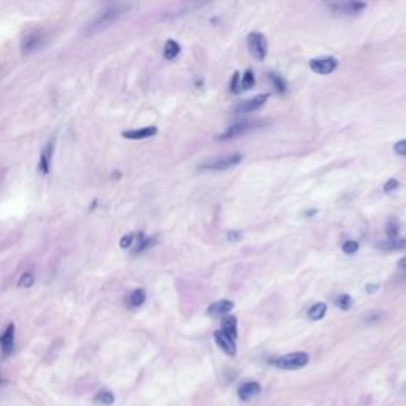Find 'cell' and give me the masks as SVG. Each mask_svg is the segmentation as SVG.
Instances as JSON below:
<instances>
[{
  "label": "cell",
  "mask_w": 406,
  "mask_h": 406,
  "mask_svg": "<svg viewBox=\"0 0 406 406\" xmlns=\"http://www.w3.org/2000/svg\"><path fill=\"white\" fill-rule=\"evenodd\" d=\"M337 67H338V60L332 56L318 57V59L310 60V68L318 75H329V73L335 72Z\"/></svg>",
  "instance_id": "52a82bcc"
},
{
  "label": "cell",
  "mask_w": 406,
  "mask_h": 406,
  "mask_svg": "<svg viewBox=\"0 0 406 406\" xmlns=\"http://www.w3.org/2000/svg\"><path fill=\"white\" fill-rule=\"evenodd\" d=\"M400 187V182L397 181V179H389L387 182H385L384 184V192H392V190H395V189H398Z\"/></svg>",
  "instance_id": "f546056e"
},
{
  "label": "cell",
  "mask_w": 406,
  "mask_h": 406,
  "mask_svg": "<svg viewBox=\"0 0 406 406\" xmlns=\"http://www.w3.org/2000/svg\"><path fill=\"white\" fill-rule=\"evenodd\" d=\"M222 332H224L229 338L232 340H237V335H238V330H237V318L235 316H227L224 321H222Z\"/></svg>",
  "instance_id": "9a60e30c"
},
{
  "label": "cell",
  "mask_w": 406,
  "mask_h": 406,
  "mask_svg": "<svg viewBox=\"0 0 406 406\" xmlns=\"http://www.w3.org/2000/svg\"><path fill=\"white\" fill-rule=\"evenodd\" d=\"M365 8V4L360 0H349V2L344 5V12H351V13H357L360 10Z\"/></svg>",
  "instance_id": "d4e9b609"
},
{
  "label": "cell",
  "mask_w": 406,
  "mask_h": 406,
  "mask_svg": "<svg viewBox=\"0 0 406 406\" xmlns=\"http://www.w3.org/2000/svg\"><path fill=\"white\" fill-rule=\"evenodd\" d=\"M385 233H387V237L390 240L393 238H398V224H397V221L392 219L387 222V227H385Z\"/></svg>",
  "instance_id": "484cf974"
},
{
  "label": "cell",
  "mask_w": 406,
  "mask_h": 406,
  "mask_svg": "<svg viewBox=\"0 0 406 406\" xmlns=\"http://www.w3.org/2000/svg\"><path fill=\"white\" fill-rule=\"evenodd\" d=\"M243 156L241 154H230V156H226V157H216V159H211L208 162H203V164L198 165L200 170H216V171H224V170H229L232 167L238 165L241 162Z\"/></svg>",
  "instance_id": "3957f363"
},
{
  "label": "cell",
  "mask_w": 406,
  "mask_h": 406,
  "mask_svg": "<svg viewBox=\"0 0 406 406\" xmlns=\"http://www.w3.org/2000/svg\"><path fill=\"white\" fill-rule=\"evenodd\" d=\"M51 157H53V145H48L46 149L42 152V157H40V164L38 168L43 175L49 173L51 170Z\"/></svg>",
  "instance_id": "2e32d148"
},
{
  "label": "cell",
  "mask_w": 406,
  "mask_h": 406,
  "mask_svg": "<svg viewBox=\"0 0 406 406\" xmlns=\"http://www.w3.org/2000/svg\"><path fill=\"white\" fill-rule=\"evenodd\" d=\"M335 304H337V307H338L340 310L346 311V310H349V308L352 307V300H351L349 295H340V297L337 298V301H335Z\"/></svg>",
  "instance_id": "4316f807"
},
{
  "label": "cell",
  "mask_w": 406,
  "mask_h": 406,
  "mask_svg": "<svg viewBox=\"0 0 406 406\" xmlns=\"http://www.w3.org/2000/svg\"><path fill=\"white\" fill-rule=\"evenodd\" d=\"M259 126H262V123H259V121H241V123L230 126L224 134L218 137V140H232L235 137L246 134V132H251L252 129H256Z\"/></svg>",
  "instance_id": "8992f818"
},
{
  "label": "cell",
  "mask_w": 406,
  "mask_h": 406,
  "mask_svg": "<svg viewBox=\"0 0 406 406\" xmlns=\"http://www.w3.org/2000/svg\"><path fill=\"white\" fill-rule=\"evenodd\" d=\"M256 84V78H254L252 70H246L245 76L241 78V89H252Z\"/></svg>",
  "instance_id": "603a6c76"
},
{
  "label": "cell",
  "mask_w": 406,
  "mask_h": 406,
  "mask_svg": "<svg viewBox=\"0 0 406 406\" xmlns=\"http://www.w3.org/2000/svg\"><path fill=\"white\" fill-rule=\"evenodd\" d=\"M113 178H116V179H119V178H121V173H119V171H116V173H113Z\"/></svg>",
  "instance_id": "e575fe53"
},
{
  "label": "cell",
  "mask_w": 406,
  "mask_h": 406,
  "mask_svg": "<svg viewBox=\"0 0 406 406\" xmlns=\"http://www.w3.org/2000/svg\"><path fill=\"white\" fill-rule=\"evenodd\" d=\"M398 267H400V268H406V257H403V259L398 262Z\"/></svg>",
  "instance_id": "836d02e7"
},
{
  "label": "cell",
  "mask_w": 406,
  "mask_h": 406,
  "mask_svg": "<svg viewBox=\"0 0 406 406\" xmlns=\"http://www.w3.org/2000/svg\"><path fill=\"white\" fill-rule=\"evenodd\" d=\"M94 401L97 404H104V406H110V404H113L115 403V395L113 392H110L107 389L104 390H98L95 393V397H94Z\"/></svg>",
  "instance_id": "ac0fdd59"
},
{
  "label": "cell",
  "mask_w": 406,
  "mask_h": 406,
  "mask_svg": "<svg viewBox=\"0 0 406 406\" xmlns=\"http://www.w3.org/2000/svg\"><path fill=\"white\" fill-rule=\"evenodd\" d=\"M248 48L254 59L263 60L267 56V38L260 32H251L248 35Z\"/></svg>",
  "instance_id": "5b68a950"
},
{
  "label": "cell",
  "mask_w": 406,
  "mask_h": 406,
  "mask_svg": "<svg viewBox=\"0 0 406 406\" xmlns=\"http://www.w3.org/2000/svg\"><path fill=\"white\" fill-rule=\"evenodd\" d=\"M393 151L400 156H406V140H401L393 145Z\"/></svg>",
  "instance_id": "4dcf8cb0"
},
{
  "label": "cell",
  "mask_w": 406,
  "mask_h": 406,
  "mask_svg": "<svg viewBox=\"0 0 406 406\" xmlns=\"http://www.w3.org/2000/svg\"><path fill=\"white\" fill-rule=\"evenodd\" d=\"M124 12H126V7H121V5L107 10V12L102 13V15L95 19V21L89 26V32L92 34V32H98V30H104V29L110 27L111 24L116 23L118 19L124 15Z\"/></svg>",
  "instance_id": "6da1fadb"
},
{
  "label": "cell",
  "mask_w": 406,
  "mask_h": 406,
  "mask_svg": "<svg viewBox=\"0 0 406 406\" xmlns=\"http://www.w3.org/2000/svg\"><path fill=\"white\" fill-rule=\"evenodd\" d=\"M179 51H181L179 43L175 42V40H168V42L165 43V46H164V57L167 60H173L175 57H178Z\"/></svg>",
  "instance_id": "e0dca14e"
},
{
  "label": "cell",
  "mask_w": 406,
  "mask_h": 406,
  "mask_svg": "<svg viewBox=\"0 0 406 406\" xmlns=\"http://www.w3.org/2000/svg\"><path fill=\"white\" fill-rule=\"evenodd\" d=\"M376 290H378V286H376V284H368V286H367V292H368V293H373V292H376Z\"/></svg>",
  "instance_id": "1f68e13d"
},
{
  "label": "cell",
  "mask_w": 406,
  "mask_h": 406,
  "mask_svg": "<svg viewBox=\"0 0 406 406\" xmlns=\"http://www.w3.org/2000/svg\"><path fill=\"white\" fill-rule=\"evenodd\" d=\"M270 79H271V83H273V87H275L279 94H284V92H286L287 84H286V81H284L279 75L271 73V75H270Z\"/></svg>",
  "instance_id": "7402d4cb"
},
{
  "label": "cell",
  "mask_w": 406,
  "mask_h": 406,
  "mask_svg": "<svg viewBox=\"0 0 406 406\" xmlns=\"http://www.w3.org/2000/svg\"><path fill=\"white\" fill-rule=\"evenodd\" d=\"M230 89H232V92H241V79H240V73L235 72V75H233L232 78V84H230Z\"/></svg>",
  "instance_id": "f1b7e54d"
},
{
  "label": "cell",
  "mask_w": 406,
  "mask_h": 406,
  "mask_svg": "<svg viewBox=\"0 0 406 406\" xmlns=\"http://www.w3.org/2000/svg\"><path fill=\"white\" fill-rule=\"evenodd\" d=\"M215 340H216V343H218V346L224 351L227 355H235V352H237V346H235V340H232V338H229L227 335L222 332V330H218V332H215Z\"/></svg>",
  "instance_id": "30bf717a"
},
{
  "label": "cell",
  "mask_w": 406,
  "mask_h": 406,
  "mask_svg": "<svg viewBox=\"0 0 406 406\" xmlns=\"http://www.w3.org/2000/svg\"><path fill=\"white\" fill-rule=\"evenodd\" d=\"M135 240H137V233H127V235H124L123 238H121L119 246L123 249H129V248H132L135 245Z\"/></svg>",
  "instance_id": "cb8c5ba5"
},
{
  "label": "cell",
  "mask_w": 406,
  "mask_h": 406,
  "mask_svg": "<svg viewBox=\"0 0 406 406\" xmlns=\"http://www.w3.org/2000/svg\"><path fill=\"white\" fill-rule=\"evenodd\" d=\"M46 34L42 32V30H35V32H30L27 35H24V38L21 40V51L24 54H30L35 53V51L42 49L46 43Z\"/></svg>",
  "instance_id": "277c9868"
},
{
  "label": "cell",
  "mask_w": 406,
  "mask_h": 406,
  "mask_svg": "<svg viewBox=\"0 0 406 406\" xmlns=\"http://www.w3.org/2000/svg\"><path fill=\"white\" fill-rule=\"evenodd\" d=\"M378 249H381V251L406 249V238H393V240H387V241H381V243H378Z\"/></svg>",
  "instance_id": "5bb4252c"
},
{
  "label": "cell",
  "mask_w": 406,
  "mask_h": 406,
  "mask_svg": "<svg viewBox=\"0 0 406 406\" xmlns=\"http://www.w3.org/2000/svg\"><path fill=\"white\" fill-rule=\"evenodd\" d=\"M229 240H240V233L238 232H229Z\"/></svg>",
  "instance_id": "d6a6232c"
},
{
  "label": "cell",
  "mask_w": 406,
  "mask_h": 406,
  "mask_svg": "<svg viewBox=\"0 0 406 406\" xmlns=\"http://www.w3.org/2000/svg\"><path fill=\"white\" fill-rule=\"evenodd\" d=\"M343 251L346 252V254H354V252H357V251H359V243L349 240V241H346V243H344V245H343Z\"/></svg>",
  "instance_id": "83f0119b"
},
{
  "label": "cell",
  "mask_w": 406,
  "mask_h": 406,
  "mask_svg": "<svg viewBox=\"0 0 406 406\" xmlns=\"http://www.w3.org/2000/svg\"><path fill=\"white\" fill-rule=\"evenodd\" d=\"M34 282H35V276H34V273H23L21 278H19L18 281V286L19 287H23V289H29V287H32L34 286Z\"/></svg>",
  "instance_id": "44dd1931"
},
{
  "label": "cell",
  "mask_w": 406,
  "mask_h": 406,
  "mask_svg": "<svg viewBox=\"0 0 406 406\" xmlns=\"http://www.w3.org/2000/svg\"><path fill=\"white\" fill-rule=\"evenodd\" d=\"M157 134V127L149 126V127H141L135 130H126L123 132V137L127 140H145L149 137H154Z\"/></svg>",
  "instance_id": "8fae6325"
},
{
  "label": "cell",
  "mask_w": 406,
  "mask_h": 406,
  "mask_svg": "<svg viewBox=\"0 0 406 406\" xmlns=\"http://www.w3.org/2000/svg\"><path fill=\"white\" fill-rule=\"evenodd\" d=\"M268 98H270V94H260V95H256L249 100L240 102V104L235 107V113L237 115H249V113H252V111L262 108Z\"/></svg>",
  "instance_id": "ba28073f"
},
{
  "label": "cell",
  "mask_w": 406,
  "mask_h": 406,
  "mask_svg": "<svg viewBox=\"0 0 406 406\" xmlns=\"http://www.w3.org/2000/svg\"><path fill=\"white\" fill-rule=\"evenodd\" d=\"M259 393H260V384H257V382H246V384L240 385V389H238V397L245 401L257 397Z\"/></svg>",
  "instance_id": "4fadbf2b"
},
{
  "label": "cell",
  "mask_w": 406,
  "mask_h": 406,
  "mask_svg": "<svg viewBox=\"0 0 406 406\" xmlns=\"http://www.w3.org/2000/svg\"><path fill=\"white\" fill-rule=\"evenodd\" d=\"M233 310V301L230 300H219L216 303H213L208 308L210 316H226Z\"/></svg>",
  "instance_id": "7c38bea8"
},
{
  "label": "cell",
  "mask_w": 406,
  "mask_h": 406,
  "mask_svg": "<svg viewBox=\"0 0 406 406\" xmlns=\"http://www.w3.org/2000/svg\"><path fill=\"white\" fill-rule=\"evenodd\" d=\"M15 332H16L15 324H8L7 329L2 333V337H0V346H2V352L5 357L12 355L15 349Z\"/></svg>",
  "instance_id": "9c48e42d"
},
{
  "label": "cell",
  "mask_w": 406,
  "mask_h": 406,
  "mask_svg": "<svg viewBox=\"0 0 406 406\" xmlns=\"http://www.w3.org/2000/svg\"><path fill=\"white\" fill-rule=\"evenodd\" d=\"M145 300H146L145 290L143 289H135L129 297V304L132 308H138V307H141V304L145 303Z\"/></svg>",
  "instance_id": "d6986e66"
},
{
  "label": "cell",
  "mask_w": 406,
  "mask_h": 406,
  "mask_svg": "<svg viewBox=\"0 0 406 406\" xmlns=\"http://www.w3.org/2000/svg\"><path fill=\"white\" fill-rule=\"evenodd\" d=\"M308 362H310V355L307 352H292V354L279 357L275 362V365L281 370H300L303 367H307Z\"/></svg>",
  "instance_id": "7a4b0ae2"
},
{
  "label": "cell",
  "mask_w": 406,
  "mask_h": 406,
  "mask_svg": "<svg viewBox=\"0 0 406 406\" xmlns=\"http://www.w3.org/2000/svg\"><path fill=\"white\" fill-rule=\"evenodd\" d=\"M326 313H327V307L324 303H316L314 307H311L310 313H308V316L311 321H321L324 316H326Z\"/></svg>",
  "instance_id": "ffe728a7"
}]
</instances>
